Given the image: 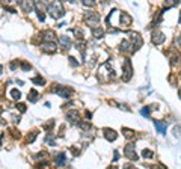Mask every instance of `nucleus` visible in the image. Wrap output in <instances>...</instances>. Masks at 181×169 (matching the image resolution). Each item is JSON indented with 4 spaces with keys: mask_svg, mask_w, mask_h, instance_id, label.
Listing matches in <instances>:
<instances>
[{
    "mask_svg": "<svg viewBox=\"0 0 181 169\" xmlns=\"http://www.w3.org/2000/svg\"><path fill=\"white\" fill-rule=\"evenodd\" d=\"M47 8H48V11L51 14V17L53 18H62L64 17V5L62 3H59V2H55V3H48L47 5Z\"/></svg>",
    "mask_w": 181,
    "mask_h": 169,
    "instance_id": "1",
    "label": "nucleus"
},
{
    "mask_svg": "<svg viewBox=\"0 0 181 169\" xmlns=\"http://www.w3.org/2000/svg\"><path fill=\"white\" fill-rule=\"evenodd\" d=\"M56 88H53V92L57 94V95H60L62 98H69L71 95H73V89L71 88H67V86H60V85H55Z\"/></svg>",
    "mask_w": 181,
    "mask_h": 169,
    "instance_id": "2",
    "label": "nucleus"
},
{
    "mask_svg": "<svg viewBox=\"0 0 181 169\" xmlns=\"http://www.w3.org/2000/svg\"><path fill=\"white\" fill-rule=\"evenodd\" d=\"M122 69H124V76H122V80L124 82H130L131 76H133V67H131V62L128 59H125L124 64H122Z\"/></svg>",
    "mask_w": 181,
    "mask_h": 169,
    "instance_id": "3",
    "label": "nucleus"
},
{
    "mask_svg": "<svg viewBox=\"0 0 181 169\" xmlns=\"http://www.w3.org/2000/svg\"><path fill=\"white\" fill-rule=\"evenodd\" d=\"M83 18H85V23L89 24V26H95V24H98V21H100V15L97 12H86Z\"/></svg>",
    "mask_w": 181,
    "mask_h": 169,
    "instance_id": "4",
    "label": "nucleus"
},
{
    "mask_svg": "<svg viewBox=\"0 0 181 169\" xmlns=\"http://www.w3.org/2000/svg\"><path fill=\"white\" fill-rule=\"evenodd\" d=\"M124 154H125V157L130 158V160H133V162H136V160L139 158V157H137V154H136V151H135V145H133V144H128V145H125Z\"/></svg>",
    "mask_w": 181,
    "mask_h": 169,
    "instance_id": "5",
    "label": "nucleus"
},
{
    "mask_svg": "<svg viewBox=\"0 0 181 169\" xmlns=\"http://www.w3.org/2000/svg\"><path fill=\"white\" fill-rule=\"evenodd\" d=\"M151 41L156 45L163 44V42H165V33L160 32V30H154V32L151 33Z\"/></svg>",
    "mask_w": 181,
    "mask_h": 169,
    "instance_id": "6",
    "label": "nucleus"
},
{
    "mask_svg": "<svg viewBox=\"0 0 181 169\" xmlns=\"http://www.w3.org/2000/svg\"><path fill=\"white\" fill-rule=\"evenodd\" d=\"M79 118H80V113H79V110H76V109H71V110L67 112V119L71 124H77V122H79Z\"/></svg>",
    "mask_w": 181,
    "mask_h": 169,
    "instance_id": "7",
    "label": "nucleus"
},
{
    "mask_svg": "<svg viewBox=\"0 0 181 169\" xmlns=\"http://www.w3.org/2000/svg\"><path fill=\"white\" fill-rule=\"evenodd\" d=\"M41 48L44 50L45 53H55L57 50V45L55 42H44V44L41 45Z\"/></svg>",
    "mask_w": 181,
    "mask_h": 169,
    "instance_id": "8",
    "label": "nucleus"
},
{
    "mask_svg": "<svg viewBox=\"0 0 181 169\" xmlns=\"http://www.w3.org/2000/svg\"><path fill=\"white\" fill-rule=\"evenodd\" d=\"M42 36H44L45 42H55L56 33H55V30H44V32H42Z\"/></svg>",
    "mask_w": 181,
    "mask_h": 169,
    "instance_id": "9",
    "label": "nucleus"
},
{
    "mask_svg": "<svg viewBox=\"0 0 181 169\" xmlns=\"http://www.w3.org/2000/svg\"><path fill=\"white\" fill-rule=\"evenodd\" d=\"M103 133H104V137H106L109 142H112V140L116 139V131L112 130V128H104V130H103Z\"/></svg>",
    "mask_w": 181,
    "mask_h": 169,
    "instance_id": "10",
    "label": "nucleus"
},
{
    "mask_svg": "<svg viewBox=\"0 0 181 169\" xmlns=\"http://www.w3.org/2000/svg\"><path fill=\"white\" fill-rule=\"evenodd\" d=\"M55 163H56L57 166H64L67 163V154L65 153H59L56 157H55Z\"/></svg>",
    "mask_w": 181,
    "mask_h": 169,
    "instance_id": "11",
    "label": "nucleus"
},
{
    "mask_svg": "<svg viewBox=\"0 0 181 169\" xmlns=\"http://www.w3.org/2000/svg\"><path fill=\"white\" fill-rule=\"evenodd\" d=\"M154 125H156V128H157V131L160 135H166V127H168L166 122H163V121H154Z\"/></svg>",
    "mask_w": 181,
    "mask_h": 169,
    "instance_id": "12",
    "label": "nucleus"
},
{
    "mask_svg": "<svg viewBox=\"0 0 181 169\" xmlns=\"http://www.w3.org/2000/svg\"><path fill=\"white\" fill-rule=\"evenodd\" d=\"M92 35H94V38H103V35H104V30H103V27H92Z\"/></svg>",
    "mask_w": 181,
    "mask_h": 169,
    "instance_id": "13",
    "label": "nucleus"
},
{
    "mask_svg": "<svg viewBox=\"0 0 181 169\" xmlns=\"http://www.w3.org/2000/svg\"><path fill=\"white\" fill-rule=\"evenodd\" d=\"M20 6H21L26 12H30V11H33L35 9V3H29V2H21Z\"/></svg>",
    "mask_w": 181,
    "mask_h": 169,
    "instance_id": "14",
    "label": "nucleus"
},
{
    "mask_svg": "<svg viewBox=\"0 0 181 169\" xmlns=\"http://www.w3.org/2000/svg\"><path fill=\"white\" fill-rule=\"evenodd\" d=\"M130 23H131V17H130L128 14L122 12V14H121V23H119V24H121V26H125V24H130Z\"/></svg>",
    "mask_w": 181,
    "mask_h": 169,
    "instance_id": "15",
    "label": "nucleus"
},
{
    "mask_svg": "<svg viewBox=\"0 0 181 169\" xmlns=\"http://www.w3.org/2000/svg\"><path fill=\"white\" fill-rule=\"evenodd\" d=\"M59 41H60V44L64 45L67 50L71 47V39H69L68 36H65V35H64V36H60V38H59Z\"/></svg>",
    "mask_w": 181,
    "mask_h": 169,
    "instance_id": "16",
    "label": "nucleus"
},
{
    "mask_svg": "<svg viewBox=\"0 0 181 169\" xmlns=\"http://www.w3.org/2000/svg\"><path fill=\"white\" fill-rule=\"evenodd\" d=\"M38 97H39V94H38L35 89H30V92H29V101H30V103H36V101H38Z\"/></svg>",
    "mask_w": 181,
    "mask_h": 169,
    "instance_id": "17",
    "label": "nucleus"
},
{
    "mask_svg": "<svg viewBox=\"0 0 181 169\" xmlns=\"http://www.w3.org/2000/svg\"><path fill=\"white\" fill-rule=\"evenodd\" d=\"M122 133H124V136L127 139H135L136 137V133L133 130H130V128H122Z\"/></svg>",
    "mask_w": 181,
    "mask_h": 169,
    "instance_id": "18",
    "label": "nucleus"
},
{
    "mask_svg": "<svg viewBox=\"0 0 181 169\" xmlns=\"http://www.w3.org/2000/svg\"><path fill=\"white\" fill-rule=\"evenodd\" d=\"M169 59H170V64L172 65H177L180 62V55L178 53H169Z\"/></svg>",
    "mask_w": 181,
    "mask_h": 169,
    "instance_id": "19",
    "label": "nucleus"
},
{
    "mask_svg": "<svg viewBox=\"0 0 181 169\" xmlns=\"http://www.w3.org/2000/svg\"><path fill=\"white\" fill-rule=\"evenodd\" d=\"M142 157L143 158H152V156H154V153L151 151V149H148V148H145V149H142Z\"/></svg>",
    "mask_w": 181,
    "mask_h": 169,
    "instance_id": "20",
    "label": "nucleus"
},
{
    "mask_svg": "<svg viewBox=\"0 0 181 169\" xmlns=\"http://www.w3.org/2000/svg\"><path fill=\"white\" fill-rule=\"evenodd\" d=\"M11 97H12V100L18 101V100L21 98V92H20L18 89H12V91H11Z\"/></svg>",
    "mask_w": 181,
    "mask_h": 169,
    "instance_id": "21",
    "label": "nucleus"
},
{
    "mask_svg": "<svg viewBox=\"0 0 181 169\" xmlns=\"http://www.w3.org/2000/svg\"><path fill=\"white\" fill-rule=\"evenodd\" d=\"M32 83H35V85H41V86H42V85L45 83V80L42 79V77H33V79H32Z\"/></svg>",
    "mask_w": 181,
    "mask_h": 169,
    "instance_id": "22",
    "label": "nucleus"
},
{
    "mask_svg": "<svg viewBox=\"0 0 181 169\" xmlns=\"http://www.w3.org/2000/svg\"><path fill=\"white\" fill-rule=\"evenodd\" d=\"M79 127L82 128V130H89V128H90V122H88V121L79 122Z\"/></svg>",
    "mask_w": 181,
    "mask_h": 169,
    "instance_id": "23",
    "label": "nucleus"
},
{
    "mask_svg": "<svg viewBox=\"0 0 181 169\" xmlns=\"http://www.w3.org/2000/svg\"><path fill=\"white\" fill-rule=\"evenodd\" d=\"M149 109H151V107H143V109L140 110V115H142V116H145V118H148V116H149V112H151Z\"/></svg>",
    "mask_w": 181,
    "mask_h": 169,
    "instance_id": "24",
    "label": "nucleus"
},
{
    "mask_svg": "<svg viewBox=\"0 0 181 169\" xmlns=\"http://www.w3.org/2000/svg\"><path fill=\"white\" fill-rule=\"evenodd\" d=\"M17 109L20 112H26V104L24 103H17Z\"/></svg>",
    "mask_w": 181,
    "mask_h": 169,
    "instance_id": "25",
    "label": "nucleus"
},
{
    "mask_svg": "<svg viewBox=\"0 0 181 169\" xmlns=\"http://www.w3.org/2000/svg\"><path fill=\"white\" fill-rule=\"evenodd\" d=\"M20 65H21V68L24 69V71H29V69L32 68V67H30V64H26V62H21Z\"/></svg>",
    "mask_w": 181,
    "mask_h": 169,
    "instance_id": "26",
    "label": "nucleus"
},
{
    "mask_svg": "<svg viewBox=\"0 0 181 169\" xmlns=\"http://www.w3.org/2000/svg\"><path fill=\"white\" fill-rule=\"evenodd\" d=\"M53 125H55V121H48V122L44 125V130H50Z\"/></svg>",
    "mask_w": 181,
    "mask_h": 169,
    "instance_id": "27",
    "label": "nucleus"
},
{
    "mask_svg": "<svg viewBox=\"0 0 181 169\" xmlns=\"http://www.w3.org/2000/svg\"><path fill=\"white\" fill-rule=\"evenodd\" d=\"M35 139H36V133H35V131H33V133H30V135L27 136V140H29V142H33Z\"/></svg>",
    "mask_w": 181,
    "mask_h": 169,
    "instance_id": "28",
    "label": "nucleus"
},
{
    "mask_svg": "<svg viewBox=\"0 0 181 169\" xmlns=\"http://www.w3.org/2000/svg\"><path fill=\"white\" fill-rule=\"evenodd\" d=\"M68 59H69V62H71V65H73V67H77V65H79V62H77V60H76L73 56H69Z\"/></svg>",
    "mask_w": 181,
    "mask_h": 169,
    "instance_id": "29",
    "label": "nucleus"
},
{
    "mask_svg": "<svg viewBox=\"0 0 181 169\" xmlns=\"http://www.w3.org/2000/svg\"><path fill=\"white\" fill-rule=\"evenodd\" d=\"M124 169H137V168H136V166H133L131 163H125V165H124Z\"/></svg>",
    "mask_w": 181,
    "mask_h": 169,
    "instance_id": "30",
    "label": "nucleus"
},
{
    "mask_svg": "<svg viewBox=\"0 0 181 169\" xmlns=\"http://www.w3.org/2000/svg\"><path fill=\"white\" fill-rule=\"evenodd\" d=\"M174 44L177 45V47H181V38H177V39L174 41Z\"/></svg>",
    "mask_w": 181,
    "mask_h": 169,
    "instance_id": "31",
    "label": "nucleus"
},
{
    "mask_svg": "<svg viewBox=\"0 0 181 169\" xmlns=\"http://www.w3.org/2000/svg\"><path fill=\"white\" fill-rule=\"evenodd\" d=\"M83 5H85V6H94V2H88V0H85V2H83Z\"/></svg>",
    "mask_w": 181,
    "mask_h": 169,
    "instance_id": "32",
    "label": "nucleus"
},
{
    "mask_svg": "<svg viewBox=\"0 0 181 169\" xmlns=\"http://www.w3.org/2000/svg\"><path fill=\"white\" fill-rule=\"evenodd\" d=\"M2 112H3V110L0 109V115H2ZM0 124H3V121H2V119H0Z\"/></svg>",
    "mask_w": 181,
    "mask_h": 169,
    "instance_id": "33",
    "label": "nucleus"
},
{
    "mask_svg": "<svg viewBox=\"0 0 181 169\" xmlns=\"http://www.w3.org/2000/svg\"><path fill=\"white\" fill-rule=\"evenodd\" d=\"M109 169H118V168H116V166H110V168H109Z\"/></svg>",
    "mask_w": 181,
    "mask_h": 169,
    "instance_id": "34",
    "label": "nucleus"
},
{
    "mask_svg": "<svg viewBox=\"0 0 181 169\" xmlns=\"http://www.w3.org/2000/svg\"><path fill=\"white\" fill-rule=\"evenodd\" d=\"M2 69H3V67H2V65H0V74H2Z\"/></svg>",
    "mask_w": 181,
    "mask_h": 169,
    "instance_id": "35",
    "label": "nucleus"
},
{
    "mask_svg": "<svg viewBox=\"0 0 181 169\" xmlns=\"http://www.w3.org/2000/svg\"><path fill=\"white\" fill-rule=\"evenodd\" d=\"M180 24H181V17H180Z\"/></svg>",
    "mask_w": 181,
    "mask_h": 169,
    "instance_id": "36",
    "label": "nucleus"
}]
</instances>
